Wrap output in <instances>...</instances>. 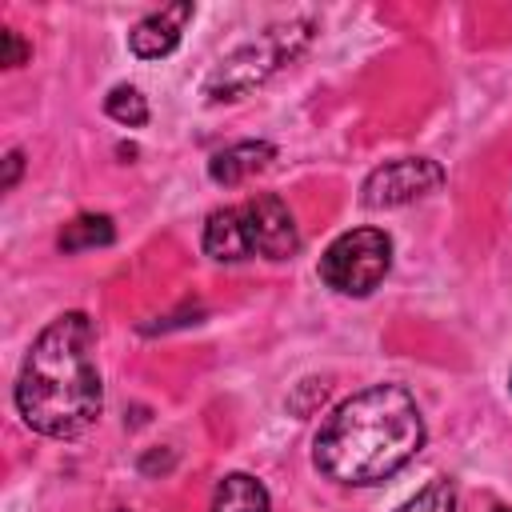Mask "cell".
<instances>
[{
    "mask_svg": "<svg viewBox=\"0 0 512 512\" xmlns=\"http://www.w3.org/2000/svg\"><path fill=\"white\" fill-rule=\"evenodd\" d=\"M424 448V416L404 384H372L320 424L312 440L316 468L348 488H372L396 476Z\"/></svg>",
    "mask_w": 512,
    "mask_h": 512,
    "instance_id": "cell-1",
    "label": "cell"
},
{
    "mask_svg": "<svg viewBox=\"0 0 512 512\" xmlns=\"http://www.w3.org/2000/svg\"><path fill=\"white\" fill-rule=\"evenodd\" d=\"M104 384L96 368V328L84 312H60L28 348L16 376V412L52 440H72L96 424Z\"/></svg>",
    "mask_w": 512,
    "mask_h": 512,
    "instance_id": "cell-2",
    "label": "cell"
},
{
    "mask_svg": "<svg viewBox=\"0 0 512 512\" xmlns=\"http://www.w3.org/2000/svg\"><path fill=\"white\" fill-rule=\"evenodd\" d=\"M300 248V232L292 208L276 192H256L232 208H216L204 220V252L220 264H236L248 256L292 260Z\"/></svg>",
    "mask_w": 512,
    "mask_h": 512,
    "instance_id": "cell-3",
    "label": "cell"
},
{
    "mask_svg": "<svg viewBox=\"0 0 512 512\" xmlns=\"http://www.w3.org/2000/svg\"><path fill=\"white\" fill-rule=\"evenodd\" d=\"M308 40H312V20H288V24L264 28L256 40L240 44L236 52H228V56L212 68V76H208V84H204V96H208L212 104L240 100L244 92L260 88L272 72H280L284 64H292V60L308 48Z\"/></svg>",
    "mask_w": 512,
    "mask_h": 512,
    "instance_id": "cell-4",
    "label": "cell"
},
{
    "mask_svg": "<svg viewBox=\"0 0 512 512\" xmlns=\"http://www.w3.org/2000/svg\"><path fill=\"white\" fill-rule=\"evenodd\" d=\"M392 268V240L380 228L340 232L320 256V280L340 296H368Z\"/></svg>",
    "mask_w": 512,
    "mask_h": 512,
    "instance_id": "cell-5",
    "label": "cell"
},
{
    "mask_svg": "<svg viewBox=\"0 0 512 512\" xmlns=\"http://www.w3.org/2000/svg\"><path fill=\"white\" fill-rule=\"evenodd\" d=\"M440 184H444V168L436 160H428V156H400V160H388V164L368 172V180L360 188V204L364 208H400V204L424 200Z\"/></svg>",
    "mask_w": 512,
    "mask_h": 512,
    "instance_id": "cell-6",
    "label": "cell"
},
{
    "mask_svg": "<svg viewBox=\"0 0 512 512\" xmlns=\"http://www.w3.org/2000/svg\"><path fill=\"white\" fill-rule=\"evenodd\" d=\"M188 20H192V4H188V0H176V4L160 8V12H148V16L128 32L132 56H140V60H160V56L176 52V44H180Z\"/></svg>",
    "mask_w": 512,
    "mask_h": 512,
    "instance_id": "cell-7",
    "label": "cell"
},
{
    "mask_svg": "<svg viewBox=\"0 0 512 512\" xmlns=\"http://www.w3.org/2000/svg\"><path fill=\"white\" fill-rule=\"evenodd\" d=\"M272 160H276V148H272L268 140H240V144L220 148V152L208 160V176H212L216 184L232 188V184H244V180L256 176V172H264Z\"/></svg>",
    "mask_w": 512,
    "mask_h": 512,
    "instance_id": "cell-8",
    "label": "cell"
},
{
    "mask_svg": "<svg viewBox=\"0 0 512 512\" xmlns=\"http://www.w3.org/2000/svg\"><path fill=\"white\" fill-rule=\"evenodd\" d=\"M212 512H272L268 488H264L256 476H248V472H228V476L216 484Z\"/></svg>",
    "mask_w": 512,
    "mask_h": 512,
    "instance_id": "cell-9",
    "label": "cell"
},
{
    "mask_svg": "<svg viewBox=\"0 0 512 512\" xmlns=\"http://www.w3.org/2000/svg\"><path fill=\"white\" fill-rule=\"evenodd\" d=\"M116 240V224H112V216H104V212H84V216H76V220H68L64 224V232H60V252H88V248H104V244H112Z\"/></svg>",
    "mask_w": 512,
    "mask_h": 512,
    "instance_id": "cell-10",
    "label": "cell"
},
{
    "mask_svg": "<svg viewBox=\"0 0 512 512\" xmlns=\"http://www.w3.org/2000/svg\"><path fill=\"white\" fill-rule=\"evenodd\" d=\"M104 112H108L116 124H124V128H144V124H148V100H144V92L132 88V84H116V88L104 96Z\"/></svg>",
    "mask_w": 512,
    "mask_h": 512,
    "instance_id": "cell-11",
    "label": "cell"
},
{
    "mask_svg": "<svg viewBox=\"0 0 512 512\" xmlns=\"http://www.w3.org/2000/svg\"><path fill=\"white\" fill-rule=\"evenodd\" d=\"M456 508V492H452V480L436 476L428 480L412 500H404L396 512H452Z\"/></svg>",
    "mask_w": 512,
    "mask_h": 512,
    "instance_id": "cell-12",
    "label": "cell"
},
{
    "mask_svg": "<svg viewBox=\"0 0 512 512\" xmlns=\"http://www.w3.org/2000/svg\"><path fill=\"white\" fill-rule=\"evenodd\" d=\"M0 44H4V52H0V64H4V68H20V64L32 56L28 40H24L16 28H4V32H0Z\"/></svg>",
    "mask_w": 512,
    "mask_h": 512,
    "instance_id": "cell-13",
    "label": "cell"
},
{
    "mask_svg": "<svg viewBox=\"0 0 512 512\" xmlns=\"http://www.w3.org/2000/svg\"><path fill=\"white\" fill-rule=\"evenodd\" d=\"M20 172H24V156L12 148V152L4 156V180H0V188H4V192H12V188H16V180H20Z\"/></svg>",
    "mask_w": 512,
    "mask_h": 512,
    "instance_id": "cell-14",
    "label": "cell"
},
{
    "mask_svg": "<svg viewBox=\"0 0 512 512\" xmlns=\"http://www.w3.org/2000/svg\"><path fill=\"white\" fill-rule=\"evenodd\" d=\"M508 384H512V376H508Z\"/></svg>",
    "mask_w": 512,
    "mask_h": 512,
    "instance_id": "cell-15",
    "label": "cell"
},
{
    "mask_svg": "<svg viewBox=\"0 0 512 512\" xmlns=\"http://www.w3.org/2000/svg\"><path fill=\"white\" fill-rule=\"evenodd\" d=\"M120 512H124V508H120Z\"/></svg>",
    "mask_w": 512,
    "mask_h": 512,
    "instance_id": "cell-16",
    "label": "cell"
}]
</instances>
